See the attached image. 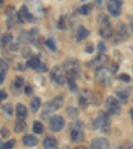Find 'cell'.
Instances as JSON below:
<instances>
[{
  "instance_id": "6da1fadb",
  "label": "cell",
  "mask_w": 133,
  "mask_h": 149,
  "mask_svg": "<svg viewBox=\"0 0 133 149\" xmlns=\"http://www.w3.org/2000/svg\"><path fill=\"white\" fill-rule=\"evenodd\" d=\"M64 68L67 71V77L68 80H76L79 77V74H80V68H79V64L76 60L73 59H69L64 63Z\"/></svg>"
},
{
  "instance_id": "7a4b0ae2",
  "label": "cell",
  "mask_w": 133,
  "mask_h": 149,
  "mask_svg": "<svg viewBox=\"0 0 133 149\" xmlns=\"http://www.w3.org/2000/svg\"><path fill=\"white\" fill-rule=\"evenodd\" d=\"M109 124H111L109 116L107 115V113H104V112H100L99 115H97V117L95 118V121L92 123V129H95V130H97V129L107 130L108 127H109Z\"/></svg>"
},
{
  "instance_id": "3957f363",
  "label": "cell",
  "mask_w": 133,
  "mask_h": 149,
  "mask_svg": "<svg viewBox=\"0 0 133 149\" xmlns=\"http://www.w3.org/2000/svg\"><path fill=\"white\" fill-rule=\"evenodd\" d=\"M63 104H64V99H63V97H55V99L51 100V101L45 105L43 113H41V117L47 118V117H48L47 115H49V113H52V112L57 111L59 108H61Z\"/></svg>"
},
{
  "instance_id": "277c9868",
  "label": "cell",
  "mask_w": 133,
  "mask_h": 149,
  "mask_svg": "<svg viewBox=\"0 0 133 149\" xmlns=\"http://www.w3.org/2000/svg\"><path fill=\"white\" fill-rule=\"evenodd\" d=\"M108 63H109L108 56H107L105 53H100L96 59H93L92 61H91V68L97 69V71H99V69L104 68V67H105Z\"/></svg>"
},
{
  "instance_id": "5b68a950",
  "label": "cell",
  "mask_w": 133,
  "mask_h": 149,
  "mask_svg": "<svg viewBox=\"0 0 133 149\" xmlns=\"http://www.w3.org/2000/svg\"><path fill=\"white\" fill-rule=\"evenodd\" d=\"M105 105H107V109L111 115H118L121 111V107H120V102L115 99V97H108L105 100Z\"/></svg>"
},
{
  "instance_id": "8992f818",
  "label": "cell",
  "mask_w": 133,
  "mask_h": 149,
  "mask_svg": "<svg viewBox=\"0 0 133 149\" xmlns=\"http://www.w3.org/2000/svg\"><path fill=\"white\" fill-rule=\"evenodd\" d=\"M65 121L61 116H52L49 120V129L53 130V132H59L64 128Z\"/></svg>"
},
{
  "instance_id": "52a82bcc",
  "label": "cell",
  "mask_w": 133,
  "mask_h": 149,
  "mask_svg": "<svg viewBox=\"0 0 133 149\" xmlns=\"http://www.w3.org/2000/svg\"><path fill=\"white\" fill-rule=\"evenodd\" d=\"M17 19L22 23H32L33 22V16H32V13L29 12V8H28L27 6H23L22 8L19 9Z\"/></svg>"
},
{
  "instance_id": "ba28073f",
  "label": "cell",
  "mask_w": 133,
  "mask_h": 149,
  "mask_svg": "<svg viewBox=\"0 0 133 149\" xmlns=\"http://www.w3.org/2000/svg\"><path fill=\"white\" fill-rule=\"evenodd\" d=\"M121 0H109L108 3H107V8H108L109 13L112 16H118L121 13Z\"/></svg>"
},
{
  "instance_id": "9c48e42d",
  "label": "cell",
  "mask_w": 133,
  "mask_h": 149,
  "mask_svg": "<svg viewBox=\"0 0 133 149\" xmlns=\"http://www.w3.org/2000/svg\"><path fill=\"white\" fill-rule=\"evenodd\" d=\"M112 74L113 73H112L111 69L101 68V69H99V73H97V80L101 84H104V85H108L112 81Z\"/></svg>"
},
{
  "instance_id": "30bf717a",
  "label": "cell",
  "mask_w": 133,
  "mask_h": 149,
  "mask_svg": "<svg viewBox=\"0 0 133 149\" xmlns=\"http://www.w3.org/2000/svg\"><path fill=\"white\" fill-rule=\"evenodd\" d=\"M91 102H95V99H93L92 92L89 91H83L79 96V104H80L83 108H87Z\"/></svg>"
},
{
  "instance_id": "8fae6325",
  "label": "cell",
  "mask_w": 133,
  "mask_h": 149,
  "mask_svg": "<svg viewBox=\"0 0 133 149\" xmlns=\"http://www.w3.org/2000/svg\"><path fill=\"white\" fill-rule=\"evenodd\" d=\"M51 79H52L55 83L59 84V85H63L65 79H64V73H63L61 68H59V67L52 68V71H51Z\"/></svg>"
},
{
  "instance_id": "7c38bea8",
  "label": "cell",
  "mask_w": 133,
  "mask_h": 149,
  "mask_svg": "<svg viewBox=\"0 0 133 149\" xmlns=\"http://www.w3.org/2000/svg\"><path fill=\"white\" fill-rule=\"evenodd\" d=\"M99 33H100V36L104 37V39H109V37H112V35H113V29H112V25L109 24V22L101 23L100 29H99Z\"/></svg>"
},
{
  "instance_id": "4fadbf2b",
  "label": "cell",
  "mask_w": 133,
  "mask_h": 149,
  "mask_svg": "<svg viewBox=\"0 0 133 149\" xmlns=\"http://www.w3.org/2000/svg\"><path fill=\"white\" fill-rule=\"evenodd\" d=\"M128 39V31H127V25L123 24V23H118L117 24V29H116V40L123 41Z\"/></svg>"
},
{
  "instance_id": "5bb4252c",
  "label": "cell",
  "mask_w": 133,
  "mask_h": 149,
  "mask_svg": "<svg viewBox=\"0 0 133 149\" xmlns=\"http://www.w3.org/2000/svg\"><path fill=\"white\" fill-rule=\"evenodd\" d=\"M91 146L93 149H107V148H109V143H108V140L102 139V137H97V139H95L91 143Z\"/></svg>"
},
{
  "instance_id": "9a60e30c",
  "label": "cell",
  "mask_w": 133,
  "mask_h": 149,
  "mask_svg": "<svg viewBox=\"0 0 133 149\" xmlns=\"http://www.w3.org/2000/svg\"><path fill=\"white\" fill-rule=\"evenodd\" d=\"M37 143H39L37 137L32 136V134H27V136L23 137V144L27 146H35V145H37Z\"/></svg>"
},
{
  "instance_id": "2e32d148",
  "label": "cell",
  "mask_w": 133,
  "mask_h": 149,
  "mask_svg": "<svg viewBox=\"0 0 133 149\" xmlns=\"http://www.w3.org/2000/svg\"><path fill=\"white\" fill-rule=\"evenodd\" d=\"M71 140L73 143H79L81 140H84V133L80 129H72L71 132Z\"/></svg>"
},
{
  "instance_id": "e0dca14e",
  "label": "cell",
  "mask_w": 133,
  "mask_h": 149,
  "mask_svg": "<svg viewBox=\"0 0 133 149\" xmlns=\"http://www.w3.org/2000/svg\"><path fill=\"white\" fill-rule=\"evenodd\" d=\"M44 148H48V149H55L56 146H57V140L53 139V137H47L45 140H44L43 143Z\"/></svg>"
},
{
  "instance_id": "ac0fdd59",
  "label": "cell",
  "mask_w": 133,
  "mask_h": 149,
  "mask_svg": "<svg viewBox=\"0 0 133 149\" xmlns=\"http://www.w3.org/2000/svg\"><path fill=\"white\" fill-rule=\"evenodd\" d=\"M16 116H17L19 118H27V108H25V105H23V104H17V107H16Z\"/></svg>"
},
{
  "instance_id": "d6986e66",
  "label": "cell",
  "mask_w": 133,
  "mask_h": 149,
  "mask_svg": "<svg viewBox=\"0 0 133 149\" xmlns=\"http://www.w3.org/2000/svg\"><path fill=\"white\" fill-rule=\"evenodd\" d=\"M27 65H28V67H31V68H33V69H39L41 67L40 59H39L37 56H33V57H31V59L28 60Z\"/></svg>"
},
{
  "instance_id": "ffe728a7",
  "label": "cell",
  "mask_w": 133,
  "mask_h": 149,
  "mask_svg": "<svg viewBox=\"0 0 133 149\" xmlns=\"http://www.w3.org/2000/svg\"><path fill=\"white\" fill-rule=\"evenodd\" d=\"M25 128H27V124H25L24 118H19V120L15 123V132H17V133L24 132Z\"/></svg>"
},
{
  "instance_id": "44dd1931",
  "label": "cell",
  "mask_w": 133,
  "mask_h": 149,
  "mask_svg": "<svg viewBox=\"0 0 133 149\" xmlns=\"http://www.w3.org/2000/svg\"><path fill=\"white\" fill-rule=\"evenodd\" d=\"M88 35H89V31H88L85 27H80L77 29V35H76V37H77V40H84L85 37H88Z\"/></svg>"
},
{
  "instance_id": "7402d4cb",
  "label": "cell",
  "mask_w": 133,
  "mask_h": 149,
  "mask_svg": "<svg viewBox=\"0 0 133 149\" xmlns=\"http://www.w3.org/2000/svg\"><path fill=\"white\" fill-rule=\"evenodd\" d=\"M40 105H41V100L39 99V97H35V99H32V101H31V109L33 112H36L37 109L40 108Z\"/></svg>"
},
{
  "instance_id": "603a6c76",
  "label": "cell",
  "mask_w": 133,
  "mask_h": 149,
  "mask_svg": "<svg viewBox=\"0 0 133 149\" xmlns=\"http://www.w3.org/2000/svg\"><path fill=\"white\" fill-rule=\"evenodd\" d=\"M43 130H44L43 124H41L40 121H35V123H33V132H35V133L40 134V133H43Z\"/></svg>"
},
{
  "instance_id": "cb8c5ba5",
  "label": "cell",
  "mask_w": 133,
  "mask_h": 149,
  "mask_svg": "<svg viewBox=\"0 0 133 149\" xmlns=\"http://www.w3.org/2000/svg\"><path fill=\"white\" fill-rule=\"evenodd\" d=\"M92 11V6L91 4H84L83 7H80V13L81 15H88Z\"/></svg>"
},
{
  "instance_id": "d4e9b609",
  "label": "cell",
  "mask_w": 133,
  "mask_h": 149,
  "mask_svg": "<svg viewBox=\"0 0 133 149\" xmlns=\"http://www.w3.org/2000/svg\"><path fill=\"white\" fill-rule=\"evenodd\" d=\"M117 95H118V97H121L123 100H127L128 99V95H129V91L128 89H118L117 91Z\"/></svg>"
},
{
  "instance_id": "484cf974",
  "label": "cell",
  "mask_w": 133,
  "mask_h": 149,
  "mask_svg": "<svg viewBox=\"0 0 133 149\" xmlns=\"http://www.w3.org/2000/svg\"><path fill=\"white\" fill-rule=\"evenodd\" d=\"M12 40H13V37H12V35L11 33H6L3 36V44H11L12 43Z\"/></svg>"
},
{
  "instance_id": "4316f807",
  "label": "cell",
  "mask_w": 133,
  "mask_h": 149,
  "mask_svg": "<svg viewBox=\"0 0 133 149\" xmlns=\"http://www.w3.org/2000/svg\"><path fill=\"white\" fill-rule=\"evenodd\" d=\"M67 113H68L71 117H76V116L79 115V111L76 108H72V107H69V108L67 109Z\"/></svg>"
},
{
  "instance_id": "83f0119b",
  "label": "cell",
  "mask_w": 133,
  "mask_h": 149,
  "mask_svg": "<svg viewBox=\"0 0 133 149\" xmlns=\"http://www.w3.org/2000/svg\"><path fill=\"white\" fill-rule=\"evenodd\" d=\"M45 45L48 47L51 51H56V44H55V41H53L52 39H48V40L45 41Z\"/></svg>"
},
{
  "instance_id": "f1b7e54d",
  "label": "cell",
  "mask_w": 133,
  "mask_h": 149,
  "mask_svg": "<svg viewBox=\"0 0 133 149\" xmlns=\"http://www.w3.org/2000/svg\"><path fill=\"white\" fill-rule=\"evenodd\" d=\"M3 111L6 112L7 115H12V107H11V104H4L3 105Z\"/></svg>"
},
{
  "instance_id": "f546056e",
  "label": "cell",
  "mask_w": 133,
  "mask_h": 149,
  "mask_svg": "<svg viewBox=\"0 0 133 149\" xmlns=\"http://www.w3.org/2000/svg\"><path fill=\"white\" fill-rule=\"evenodd\" d=\"M65 22H67V20H65L64 16H63V17H60L59 23H57V27H59L60 29H65V28H67V25H65Z\"/></svg>"
},
{
  "instance_id": "4dcf8cb0",
  "label": "cell",
  "mask_w": 133,
  "mask_h": 149,
  "mask_svg": "<svg viewBox=\"0 0 133 149\" xmlns=\"http://www.w3.org/2000/svg\"><path fill=\"white\" fill-rule=\"evenodd\" d=\"M15 144H16V140H9L8 143L1 144V148H12V146H15Z\"/></svg>"
},
{
  "instance_id": "1f68e13d",
  "label": "cell",
  "mask_w": 133,
  "mask_h": 149,
  "mask_svg": "<svg viewBox=\"0 0 133 149\" xmlns=\"http://www.w3.org/2000/svg\"><path fill=\"white\" fill-rule=\"evenodd\" d=\"M97 48H99V52L100 53H105L107 47H105V44L102 43V41H100V43H99V47H97Z\"/></svg>"
},
{
  "instance_id": "d6a6232c",
  "label": "cell",
  "mask_w": 133,
  "mask_h": 149,
  "mask_svg": "<svg viewBox=\"0 0 133 149\" xmlns=\"http://www.w3.org/2000/svg\"><path fill=\"white\" fill-rule=\"evenodd\" d=\"M68 85H69V88H71V91H77V87H76L75 80H71V79H69V80H68Z\"/></svg>"
},
{
  "instance_id": "836d02e7",
  "label": "cell",
  "mask_w": 133,
  "mask_h": 149,
  "mask_svg": "<svg viewBox=\"0 0 133 149\" xmlns=\"http://www.w3.org/2000/svg\"><path fill=\"white\" fill-rule=\"evenodd\" d=\"M13 83H15L16 87H22L23 84H24V80H23V77H16Z\"/></svg>"
},
{
  "instance_id": "e575fe53",
  "label": "cell",
  "mask_w": 133,
  "mask_h": 149,
  "mask_svg": "<svg viewBox=\"0 0 133 149\" xmlns=\"http://www.w3.org/2000/svg\"><path fill=\"white\" fill-rule=\"evenodd\" d=\"M120 80L125 81V83H129V81H130V77H129V76H128V74L123 73V74H120Z\"/></svg>"
},
{
  "instance_id": "d590c367",
  "label": "cell",
  "mask_w": 133,
  "mask_h": 149,
  "mask_svg": "<svg viewBox=\"0 0 133 149\" xmlns=\"http://www.w3.org/2000/svg\"><path fill=\"white\" fill-rule=\"evenodd\" d=\"M104 3H105V0H95V4H96L99 8H101V7L104 6Z\"/></svg>"
},
{
  "instance_id": "8d00e7d4",
  "label": "cell",
  "mask_w": 133,
  "mask_h": 149,
  "mask_svg": "<svg viewBox=\"0 0 133 149\" xmlns=\"http://www.w3.org/2000/svg\"><path fill=\"white\" fill-rule=\"evenodd\" d=\"M81 127H83V123H75L72 125V129H81Z\"/></svg>"
},
{
  "instance_id": "74e56055",
  "label": "cell",
  "mask_w": 133,
  "mask_h": 149,
  "mask_svg": "<svg viewBox=\"0 0 133 149\" xmlns=\"http://www.w3.org/2000/svg\"><path fill=\"white\" fill-rule=\"evenodd\" d=\"M24 92H25V95H32V93H33V89H32V87H25Z\"/></svg>"
},
{
  "instance_id": "f35d334b",
  "label": "cell",
  "mask_w": 133,
  "mask_h": 149,
  "mask_svg": "<svg viewBox=\"0 0 133 149\" xmlns=\"http://www.w3.org/2000/svg\"><path fill=\"white\" fill-rule=\"evenodd\" d=\"M93 51V44H88L87 47H85V52H88V53H91Z\"/></svg>"
},
{
  "instance_id": "ab89813d",
  "label": "cell",
  "mask_w": 133,
  "mask_h": 149,
  "mask_svg": "<svg viewBox=\"0 0 133 149\" xmlns=\"http://www.w3.org/2000/svg\"><path fill=\"white\" fill-rule=\"evenodd\" d=\"M9 48H11V51H16V49H19V44L17 43H13V44H11V45H9Z\"/></svg>"
},
{
  "instance_id": "60d3db41",
  "label": "cell",
  "mask_w": 133,
  "mask_h": 149,
  "mask_svg": "<svg viewBox=\"0 0 133 149\" xmlns=\"http://www.w3.org/2000/svg\"><path fill=\"white\" fill-rule=\"evenodd\" d=\"M1 136L3 137H8L9 136V132H8V129H6V128H3V129H1Z\"/></svg>"
},
{
  "instance_id": "b9f144b4",
  "label": "cell",
  "mask_w": 133,
  "mask_h": 149,
  "mask_svg": "<svg viewBox=\"0 0 133 149\" xmlns=\"http://www.w3.org/2000/svg\"><path fill=\"white\" fill-rule=\"evenodd\" d=\"M29 53H31V51L28 49V48H24V49H23V56H24V57L29 56Z\"/></svg>"
},
{
  "instance_id": "7bdbcfd3",
  "label": "cell",
  "mask_w": 133,
  "mask_h": 149,
  "mask_svg": "<svg viewBox=\"0 0 133 149\" xmlns=\"http://www.w3.org/2000/svg\"><path fill=\"white\" fill-rule=\"evenodd\" d=\"M31 35L32 36H36V35H39V29H37V28H33V29H31Z\"/></svg>"
},
{
  "instance_id": "ee69618b",
  "label": "cell",
  "mask_w": 133,
  "mask_h": 149,
  "mask_svg": "<svg viewBox=\"0 0 133 149\" xmlns=\"http://www.w3.org/2000/svg\"><path fill=\"white\" fill-rule=\"evenodd\" d=\"M1 99H7V93H6V91H1Z\"/></svg>"
},
{
  "instance_id": "f6af8a7d",
  "label": "cell",
  "mask_w": 133,
  "mask_h": 149,
  "mask_svg": "<svg viewBox=\"0 0 133 149\" xmlns=\"http://www.w3.org/2000/svg\"><path fill=\"white\" fill-rule=\"evenodd\" d=\"M129 113H130V116H132V118H133V108L129 111Z\"/></svg>"
},
{
  "instance_id": "bcb514c9",
  "label": "cell",
  "mask_w": 133,
  "mask_h": 149,
  "mask_svg": "<svg viewBox=\"0 0 133 149\" xmlns=\"http://www.w3.org/2000/svg\"><path fill=\"white\" fill-rule=\"evenodd\" d=\"M130 27H132V29H133V19H130Z\"/></svg>"
}]
</instances>
